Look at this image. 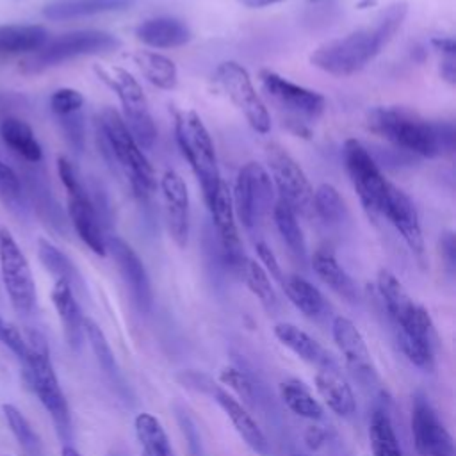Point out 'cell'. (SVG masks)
Masks as SVG:
<instances>
[{"label": "cell", "mask_w": 456, "mask_h": 456, "mask_svg": "<svg viewBox=\"0 0 456 456\" xmlns=\"http://www.w3.org/2000/svg\"><path fill=\"white\" fill-rule=\"evenodd\" d=\"M408 12L406 2L388 5L372 25L317 46L310 62L333 77H349L363 69L395 36Z\"/></svg>", "instance_id": "1"}, {"label": "cell", "mask_w": 456, "mask_h": 456, "mask_svg": "<svg viewBox=\"0 0 456 456\" xmlns=\"http://www.w3.org/2000/svg\"><path fill=\"white\" fill-rule=\"evenodd\" d=\"M369 128L394 148L419 157H436L454 150L456 132L451 121H428L404 107H376L369 112Z\"/></svg>", "instance_id": "2"}, {"label": "cell", "mask_w": 456, "mask_h": 456, "mask_svg": "<svg viewBox=\"0 0 456 456\" xmlns=\"http://www.w3.org/2000/svg\"><path fill=\"white\" fill-rule=\"evenodd\" d=\"M25 340L28 346V354L21 362L23 376L32 392L50 413L59 435L62 438H68L71 431L69 408L52 367L46 338L37 330H27Z\"/></svg>", "instance_id": "3"}, {"label": "cell", "mask_w": 456, "mask_h": 456, "mask_svg": "<svg viewBox=\"0 0 456 456\" xmlns=\"http://www.w3.org/2000/svg\"><path fill=\"white\" fill-rule=\"evenodd\" d=\"M98 126L109 151L118 160L135 194L148 198L157 185L155 173L150 160L142 153V148L123 123L119 112L112 107H105L100 112Z\"/></svg>", "instance_id": "4"}, {"label": "cell", "mask_w": 456, "mask_h": 456, "mask_svg": "<svg viewBox=\"0 0 456 456\" xmlns=\"http://www.w3.org/2000/svg\"><path fill=\"white\" fill-rule=\"evenodd\" d=\"M175 134L176 142L189 162L201 191L205 203L210 205V201L216 196V191L221 183L219 169H217V159L214 142L210 139V134L207 126L203 125L201 118L194 110H178L175 116Z\"/></svg>", "instance_id": "5"}, {"label": "cell", "mask_w": 456, "mask_h": 456, "mask_svg": "<svg viewBox=\"0 0 456 456\" xmlns=\"http://www.w3.org/2000/svg\"><path fill=\"white\" fill-rule=\"evenodd\" d=\"M100 80L110 87L121 103V119L142 150H150L157 139V126L148 100L139 82L119 66H96Z\"/></svg>", "instance_id": "6"}, {"label": "cell", "mask_w": 456, "mask_h": 456, "mask_svg": "<svg viewBox=\"0 0 456 456\" xmlns=\"http://www.w3.org/2000/svg\"><path fill=\"white\" fill-rule=\"evenodd\" d=\"M119 45V39L105 30H73L46 41L30 59L25 61V68L28 71H41L77 57L112 52Z\"/></svg>", "instance_id": "7"}, {"label": "cell", "mask_w": 456, "mask_h": 456, "mask_svg": "<svg viewBox=\"0 0 456 456\" xmlns=\"http://www.w3.org/2000/svg\"><path fill=\"white\" fill-rule=\"evenodd\" d=\"M235 217L246 230H258L274 205V189L269 173L258 162H248L240 167L232 196Z\"/></svg>", "instance_id": "8"}, {"label": "cell", "mask_w": 456, "mask_h": 456, "mask_svg": "<svg viewBox=\"0 0 456 456\" xmlns=\"http://www.w3.org/2000/svg\"><path fill=\"white\" fill-rule=\"evenodd\" d=\"M57 171L68 192V214L75 232L93 253L103 256L107 253L105 233L87 189L82 185L73 164L66 157L57 159Z\"/></svg>", "instance_id": "9"}, {"label": "cell", "mask_w": 456, "mask_h": 456, "mask_svg": "<svg viewBox=\"0 0 456 456\" xmlns=\"http://www.w3.org/2000/svg\"><path fill=\"white\" fill-rule=\"evenodd\" d=\"M344 166L349 180L360 198L362 207L372 217L381 216L385 196L390 182L383 176L376 159L358 139H347L344 142Z\"/></svg>", "instance_id": "10"}, {"label": "cell", "mask_w": 456, "mask_h": 456, "mask_svg": "<svg viewBox=\"0 0 456 456\" xmlns=\"http://www.w3.org/2000/svg\"><path fill=\"white\" fill-rule=\"evenodd\" d=\"M265 159L273 176L271 182L276 185L280 200L287 203L296 216H314V189L296 159L276 142L265 146Z\"/></svg>", "instance_id": "11"}, {"label": "cell", "mask_w": 456, "mask_h": 456, "mask_svg": "<svg viewBox=\"0 0 456 456\" xmlns=\"http://www.w3.org/2000/svg\"><path fill=\"white\" fill-rule=\"evenodd\" d=\"M216 82L223 87L232 103L242 112L249 126L258 134L271 130V118L265 103L256 94V89L248 71L235 61H224L216 69Z\"/></svg>", "instance_id": "12"}, {"label": "cell", "mask_w": 456, "mask_h": 456, "mask_svg": "<svg viewBox=\"0 0 456 456\" xmlns=\"http://www.w3.org/2000/svg\"><path fill=\"white\" fill-rule=\"evenodd\" d=\"M260 82L264 91L271 96V100L281 110H285L297 125V134L301 132V125L305 121H314L321 118L326 109V100L321 93L294 84L271 69L260 71Z\"/></svg>", "instance_id": "13"}, {"label": "cell", "mask_w": 456, "mask_h": 456, "mask_svg": "<svg viewBox=\"0 0 456 456\" xmlns=\"http://www.w3.org/2000/svg\"><path fill=\"white\" fill-rule=\"evenodd\" d=\"M0 269L14 310L21 315L30 314L37 299L32 271L20 246L5 228H0Z\"/></svg>", "instance_id": "14"}, {"label": "cell", "mask_w": 456, "mask_h": 456, "mask_svg": "<svg viewBox=\"0 0 456 456\" xmlns=\"http://www.w3.org/2000/svg\"><path fill=\"white\" fill-rule=\"evenodd\" d=\"M208 210L212 214V221L216 226L221 258L233 273L240 276L248 256L244 253V248L239 237L237 217L232 203V192L223 180L216 191L214 200L208 205Z\"/></svg>", "instance_id": "15"}, {"label": "cell", "mask_w": 456, "mask_h": 456, "mask_svg": "<svg viewBox=\"0 0 456 456\" xmlns=\"http://www.w3.org/2000/svg\"><path fill=\"white\" fill-rule=\"evenodd\" d=\"M411 435L420 456H456L452 436L420 392L413 395L411 403Z\"/></svg>", "instance_id": "16"}, {"label": "cell", "mask_w": 456, "mask_h": 456, "mask_svg": "<svg viewBox=\"0 0 456 456\" xmlns=\"http://www.w3.org/2000/svg\"><path fill=\"white\" fill-rule=\"evenodd\" d=\"M105 246H107V251H110L119 269V274L132 296L134 305L142 314L150 312L153 305V292H151V283H150L146 267L141 262L139 255L134 251V248L128 242H125L118 235H107Z\"/></svg>", "instance_id": "17"}, {"label": "cell", "mask_w": 456, "mask_h": 456, "mask_svg": "<svg viewBox=\"0 0 456 456\" xmlns=\"http://www.w3.org/2000/svg\"><path fill=\"white\" fill-rule=\"evenodd\" d=\"M433 337V321L422 305H417L408 321L397 326V338L406 358L424 370H431L435 363Z\"/></svg>", "instance_id": "18"}, {"label": "cell", "mask_w": 456, "mask_h": 456, "mask_svg": "<svg viewBox=\"0 0 456 456\" xmlns=\"http://www.w3.org/2000/svg\"><path fill=\"white\" fill-rule=\"evenodd\" d=\"M381 216L390 221V224L401 233L408 248L419 256H424V237L420 228V219L415 203L411 198L395 187L394 183L388 185L385 203L381 208Z\"/></svg>", "instance_id": "19"}, {"label": "cell", "mask_w": 456, "mask_h": 456, "mask_svg": "<svg viewBox=\"0 0 456 456\" xmlns=\"http://www.w3.org/2000/svg\"><path fill=\"white\" fill-rule=\"evenodd\" d=\"M162 203L166 223L171 239L178 248L187 246L189 239V192L182 176L175 171H166L160 178Z\"/></svg>", "instance_id": "20"}, {"label": "cell", "mask_w": 456, "mask_h": 456, "mask_svg": "<svg viewBox=\"0 0 456 456\" xmlns=\"http://www.w3.org/2000/svg\"><path fill=\"white\" fill-rule=\"evenodd\" d=\"M331 335L353 374L362 381H374L376 369L360 330L347 317L338 315L333 319Z\"/></svg>", "instance_id": "21"}, {"label": "cell", "mask_w": 456, "mask_h": 456, "mask_svg": "<svg viewBox=\"0 0 456 456\" xmlns=\"http://www.w3.org/2000/svg\"><path fill=\"white\" fill-rule=\"evenodd\" d=\"M208 390H210L214 401L219 404V408L226 413L230 422L233 424L235 431L244 438V442L256 452L267 454L269 445H267L265 435L262 433L260 426L253 420V417L246 411V408L235 397H232L226 390L214 387V383H208Z\"/></svg>", "instance_id": "22"}, {"label": "cell", "mask_w": 456, "mask_h": 456, "mask_svg": "<svg viewBox=\"0 0 456 456\" xmlns=\"http://www.w3.org/2000/svg\"><path fill=\"white\" fill-rule=\"evenodd\" d=\"M135 36L139 41L151 48H176L191 41L189 27L171 16H157L141 21L135 27Z\"/></svg>", "instance_id": "23"}, {"label": "cell", "mask_w": 456, "mask_h": 456, "mask_svg": "<svg viewBox=\"0 0 456 456\" xmlns=\"http://www.w3.org/2000/svg\"><path fill=\"white\" fill-rule=\"evenodd\" d=\"M315 388L331 411L349 417L356 410V401L347 381L335 370V365L321 367L315 374Z\"/></svg>", "instance_id": "24"}, {"label": "cell", "mask_w": 456, "mask_h": 456, "mask_svg": "<svg viewBox=\"0 0 456 456\" xmlns=\"http://www.w3.org/2000/svg\"><path fill=\"white\" fill-rule=\"evenodd\" d=\"M52 301H53V306L62 322L64 337H66L69 347L78 349L80 342H82V335H84V328H82L84 315L75 299L71 285L64 280H55V285L52 289Z\"/></svg>", "instance_id": "25"}, {"label": "cell", "mask_w": 456, "mask_h": 456, "mask_svg": "<svg viewBox=\"0 0 456 456\" xmlns=\"http://www.w3.org/2000/svg\"><path fill=\"white\" fill-rule=\"evenodd\" d=\"M274 337L289 347L294 354H297L301 360L321 367H330L333 365V360L330 353L306 331L301 328L290 324V322H280L274 326Z\"/></svg>", "instance_id": "26"}, {"label": "cell", "mask_w": 456, "mask_h": 456, "mask_svg": "<svg viewBox=\"0 0 456 456\" xmlns=\"http://www.w3.org/2000/svg\"><path fill=\"white\" fill-rule=\"evenodd\" d=\"M312 267L315 274L338 296H342L349 303L358 301V289L353 278L346 273V269L338 264L335 255L326 249L319 248L312 255Z\"/></svg>", "instance_id": "27"}, {"label": "cell", "mask_w": 456, "mask_h": 456, "mask_svg": "<svg viewBox=\"0 0 456 456\" xmlns=\"http://www.w3.org/2000/svg\"><path fill=\"white\" fill-rule=\"evenodd\" d=\"M137 0H52L43 7L48 20H71L110 11H123Z\"/></svg>", "instance_id": "28"}, {"label": "cell", "mask_w": 456, "mask_h": 456, "mask_svg": "<svg viewBox=\"0 0 456 456\" xmlns=\"http://www.w3.org/2000/svg\"><path fill=\"white\" fill-rule=\"evenodd\" d=\"M378 292L383 299V305L387 308L388 317L392 319L394 326H401L408 321V317L413 314L417 303L408 296V292L404 290V287L401 285V281L388 271V269H381L378 273Z\"/></svg>", "instance_id": "29"}, {"label": "cell", "mask_w": 456, "mask_h": 456, "mask_svg": "<svg viewBox=\"0 0 456 456\" xmlns=\"http://www.w3.org/2000/svg\"><path fill=\"white\" fill-rule=\"evenodd\" d=\"M0 137L4 144L28 164H39L43 159L41 144L32 128L20 118H5L0 123Z\"/></svg>", "instance_id": "30"}, {"label": "cell", "mask_w": 456, "mask_h": 456, "mask_svg": "<svg viewBox=\"0 0 456 456\" xmlns=\"http://www.w3.org/2000/svg\"><path fill=\"white\" fill-rule=\"evenodd\" d=\"M46 41L43 25H0V53L37 52Z\"/></svg>", "instance_id": "31"}, {"label": "cell", "mask_w": 456, "mask_h": 456, "mask_svg": "<svg viewBox=\"0 0 456 456\" xmlns=\"http://www.w3.org/2000/svg\"><path fill=\"white\" fill-rule=\"evenodd\" d=\"M273 219H274V224H276V230L280 233V237L283 239V242L287 244L290 255L305 264L306 262V240H305V235H303V230L297 223V216L296 212L287 205L283 203L280 198L274 201L273 205Z\"/></svg>", "instance_id": "32"}, {"label": "cell", "mask_w": 456, "mask_h": 456, "mask_svg": "<svg viewBox=\"0 0 456 456\" xmlns=\"http://www.w3.org/2000/svg\"><path fill=\"white\" fill-rule=\"evenodd\" d=\"M134 62L141 73L157 87L171 91L176 87L178 71L171 59L151 50H137L134 53Z\"/></svg>", "instance_id": "33"}, {"label": "cell", "mask_w": 456, "mask_h": 456, "mask_svg": "<svg viewBox=\"0 0 456 456\" xmlns=\"http://www.w3.org/2000/svg\"><path fill=\"white\" fill-rule=\"evenodd\" d=\"M281 287H283L287 297L290 299V303L306 317L315 319L324 314V310H326L324 296L308 280H305L297 274L285 276L281 281Z\"/></svg>", "instance_id": "34"}, {"label": "cell", "mask_w": 456, "mask_h": 456, "mask_svg": "<svg viewBox=\"0 0 456 456\" xmlns=\"http://www.w3.org/2000/svg\"><path fill=\"white\" fill-rule=\"evenodd\" d=\"M135 436L141 445V456H175L169 438L151 413H139L134 420Z\"/></svg>", "instance_id": "35"}, {"label": "cell", "mask_w": 456, "mask_h": 456, "mask_svg": "<svg viewBox=\"0 0 456 456\" xmlns=\"http://www.w3.org/2000/svg\"><path fill=\"white\" fill-rule=\"evenodd\" d=\"M27 176V189H28V196L32 198L39 216L48 223L52 224L55 230H62L64 226V217H62V212L57 205V201L53 200L50 189H48V183L45 180V176L39 173V171H27L25 173Z\"/></svg>", "instance_id": "36"}, {"label": "cell", "mask_w": 456, "mask_h": 456, "mask_svg": "<svg viewBox=\"0 0 456 456\" xmlns=\"http://www.w3.org/2000/svg\"><path fill=\"white\" fill-rule=\"evenodd\" d=\"M37 255L41 264L55 276V280H64L71 285V289H84V280L75 267V264L52 242L39 239L37 240Z\"/></svg>", "instance_id": "37"}, {"label": "cell", "mask_w": 456, "mask_h": 456, "mask_svg": "<svg viewBox=\"0 0 456 456\" xmlns=\"http://www.w3.org/2000/svg\"><path fill=\"white\" fill-rule=\"evenodd\" d=\"M369 440L372 456H403L390 417L383 410H374L370 415Z\"/></svg>", "instance_id": "38"}, {"label": "cell", "mask_w": 456, "mask_h": 456, "mask_svg": "<svg viewBox=\"0 0 456 456\" xmlns=\"http://www.w3.org/2000/svg\"><path fill=\"white\" fill-rule=\"evenodd\" d=\"M280 394L283 403L290 411L303 419L317 420L322 417L321 403L310 394V390L297 379H289L280 385Z\"/></svg>", "instance_id": "39"}, {"label": "cell", "mask_w": 456, "mask_h": 456, "mask_svg": "<svg viewBox=\"0 0 456 456\" xmlns=\"http://www.w3.org/2000/svg\"><path fill=\"white\" fill-rule=\"evenodd\" d=\"M314 216H317L326 224H342L347 217V208L344 200L340 198L338 191L330 185L322 183L314 191Z\"/></svg>", "instance_id": "40"}, {"label": "cell", "mask_w": 456, "mask_h": 456, "mask_svg": "<svg viewBox=\"0 0 456 456\" xmlns=\"http://www.w3.org/2000/svg\"><path fill=\"white\" fill-rule=\"evenodd\" d=\"M242 280L246 281V285L249 287V290L260 299V303L269 310H276L278 308V297L276 292L271 285L269 274L264 271V267L260 264H256L255 260H246V265L242 269Z\"/></svg>", "instance_id": "41"}, {"label": "cell", "mask_w": 456, "mask_h": 456, "mask_svg": "<svg viewBox=\"0 0 456 456\" xmlns=\"http://www.w3.org/2000/svg\"><path fill=\"white\" fill-rule=\"evenodd\" d=\"M0 201L16 216L25 214V196L18 175L7 166L0 164Z\"/></svg>", "instance_id": "42"}, {"label": "cell", "mask_w": 456, "mask_h": 456, "mask_svg": "<svg viewBox=\"0 0 456 456\" xmlns=\"http://www.w3.org/2000/svg\"><path fill=\"white\" fill-rule=\"evenodd\" d=\"M84 335L87 337L89 344H91V349L100 363V367L109 372V374H114L116 372V360H114V353L107 342V337L105 333L102 331V328L89 317H84Z\"/></svg>", "instance_id": "43"}, {"label": "cell", "mask_w": 456, "mask_h": 456, "mask_svg": "<svg viewBox=\"0 0 456 456\" xmlns=\"http://www.w3.org/2000/svg\"><path fill=\"white\" fill-rule=\"evenodd\" d=\"M2 410H4L5 420H7L12 435L16 436L20 445L28 452H36L39 449V438L34 433V429L30 428L28 420L23 417V413L12 404H4Z\"/></svg>", "instance_id": "44"}, {"label": "cell", "mask_w": 456, "mask_h": 456, "mask_svg": "<svg viewBox=\"0 0 456 456\" xmlns=\"http://www.w3.org/2000/svg\"><path fill=\"white\" fill-rule=\"evenodd\" d=\"M82 107H84V96L77 89L61 87V89L53 91L50 96V109L55 114V118L80 112Z\"/></svg>", "instance_id": "45"}, {"label": "cell", "mask_w": 456, "mask_h": 456, "mask_svg": "<svg viewBox=\"0 0 456 456\" xmlns=\"http://www.w3.org/2000/svg\"><path fill=\"white\" fill-rule=\"evenodd\" d=\"M59 125L62 128L64 137L68 139L69 146L75 151H82L84 148V121H82V112H75L69 116L57 118Z\"/></svg>", "instance_id": "46"}, {"label": "cell", "mask_w": 456, "mask_h": 456, "mask_svg": "<svg viewBox=\"0 0 456 456\" xmlns=\"http://www.w3.org/2000/svg\"><path fill=\"white\" fill-rule=\"evenodd\" d=\"M0 340L20 358V362H23L28 354V346L25 337L20 333V330L9 322H5L4 319H0Z\"/></svg>", "instance_id": "47"}, {"label": "cell", "mask_w": 456, "mask_h": 456, "mask_svg": "<svg viewBox=\"0 0 456 456\" xmlns=\"http://www.w3.org/2000/svg\"><path fill=\"white\" fill-rule=\"evenodd\" d=\"M219 379L224 385H228L232 390H235L239 395H242L244 399H251L253 397V385L246 378V374H242L239 369L224 367L221 370V374H219Z\"/></svg>", "instance_id": "48"}, {"label": "cell", "mask_w": 456, "mask_h": 456, "mask_svg": "<svg viewBox=\"0 0 456 456\" xmlns=\"http://www.w3.org/2000/svg\"><path fill=\"white\" fill-rule=\"evenodd\" d=\"M255 249H256V255H258L260 262L264 264V271H265L267 274H271V278H274L278 283H281L285 276H283V271H281V267H280V264H278L274 253L271 251V248H269L265 242L260 240V242L255 244Z\"/></svg>", "instance_id": "49"}, {"label": "cell", "mask_w": 456, "mask_h": 456, "mask_svg": "<svg viewBox=\"0 0 456 456\" xmlns=\"http://www.w3.org/2000/svg\"><path fill=\"white\" fill-rule=\"evenodd\" d=\"M440 248H442V256L445 260V265L452 271L454 264H456V244H454V235L452 232H447L442 235L440 240Z\"/></svg>", "instance_id": "50"}, {"label": "cell", "mask_w": 456, "mask_h": 456, "mask_svg": "<svg viewBox=\"0 0 456 456\" xmlns=\"http://www.w3.org/2000/svg\"><path fill=\"white\" fill-rule=\"evenodd\" d=\"M440 73H442V77H444L449 84H454V82H456V57H454V53L442 57Z\"/></svg>", "instance_id": "51"}, {"label": "cell", "mask_w": 456, "mask_h": 456, "mask_svg": "<svg viewBox=\"0 0 456 456\" xmlns=\"http://www.w3.org/2000/svg\"><path fill=\"white\" fill-rule=\"evenodd\" d=\"M305 440H306L308 447L317 449V447H321V445L324 444V440H326V433H324L321 428L312 426V428H308V429H306V433H305Z\"/></svg>", "instance_id": "52"}, {"label": "cell", "mask_w": 456, "mask_h": 456, "mask_svg": "<svg viewBox=\"0 0 456 456\" xmlns=\"http://www.w3.org/2000/svg\"><path fill=\"white\" fill-rule=\"evenodd\" d=\"M431 43L442 55L456 53V43L452 37H435Z\"/></svg>", "instance_id": "53"}, {"label": "cell", "mask_w": 456, "mask_h": 456, "mask_svg": "<svg viewBox=\"0 0 456 456\" xmlns=\"http://www.w3.org/2000/svg\"><path fill=\"white\" fill-rule=\"evenodd\" d=\"M237 2H240L242 5H246L249 9H260V7H267V5H273V4H278L283 0H237Z\"/></svg>", "instance_id": "54"}, {"label": "cell", "mask_w": 456, "mask_h": 456, "mask_svg": "<svg viewBox=\"0 0 456 456\" xmlns=\"http://www.w3.org/2000/svg\"><path fill=\"white\" fill-rule=\"evenodd\" d=\"M61 456H82L75 447H71V445H64L62 447V451H61Z\"/></svg>", "instance_id": "55"}, {"label": "cell", "mask_w": 456, "mask_h": 456, "mask_svg": "<svg viewBox=\"0 0 456 456\" xmlns=\"http://www.w3.org/2000/svg\"><path fill=\"white\" fill-rule=\"evenodd\" d=\"M292 456H301V454H292Z\"/></svg>", "instance_id": "56"}, {"label": "cell", "mask_w": 456, "mask_h": 456, "mask_svg": "<svg viewBox=\"0 0 456 456\" xmlns=\"http://www.w3.org/2000/svg\"><path fill=\"white\" fill-rule=\"evenodd\" d=\"M0 164H2V160H0Z\"/></svg>", "instance_id": "57"}]
</instances>
